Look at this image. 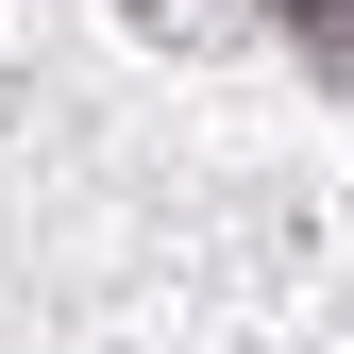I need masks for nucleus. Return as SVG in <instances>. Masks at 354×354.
Returning a JSON list of instances; mask_svg holds the SVG:
<instances>
[{"mask_svg":"<svg viewBox=\"0 0 354 354\" xmlns=\"http://www.w3.org/2000/svg\"><path fill=\"white\" fill-rule=\"evenodd\" d=\"M270 17H287V34H304V51H321V68L354 84V0H270Z\"/></svg>","mask_w":354,"mask_h":354,"instance_id":"f257e3e1","label":"nucleus"}]
</instances>
